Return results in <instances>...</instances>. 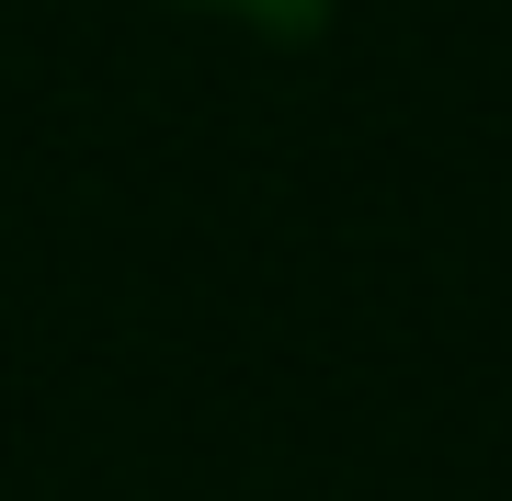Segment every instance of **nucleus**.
Wrapping results in <instances>:
<instances>
[{"mask_svg":"<svg viewBox=\"0 0 512 501\" xmlns=\"http://www.w3.org/2000/svg\"><path fill=\"white\" fill-rule=\"evenodd\" d=\"M262 12H274V23H308V0H262Z\"/></svg>","mask_w":512,"mask_h":501,"instance_id":"f257e3e1","label":"nucleus"}]
</instances>
